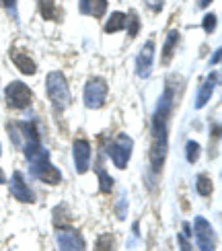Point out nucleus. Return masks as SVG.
I'll return each instance as SVG.
<instances>
[{"label": "nucleus", "mask_w": 222, "mask_h": 251, "mask_svg": "<svg viewBox=\"0 0 222 251\" xmlns=\"http://www.w3.org/2000/svg\"><path fill=\"white\" fill-rule=\"evenodd\" d=\"M171 109H173V89H167L152 116V142H167V124Z\"/></svg>", "instance_id": "f257e3e1"}, {"label": "nucleus", "mask_w": 222, "mask_h": 251, "mask_svg": "<svg viewBox=\"0 0 222 251\" xmlns=\"http://www.w3.org/2000/svg\"><path fill=\"white\" fill-rule=\"evenodd\" d=\"M46 93L49 101L54 103L56 109H64L68 103H70V89H68V82L64 78V75L58 70L49 72L48 78H46Z\"/></svg>", "instance_id": "f03ea898"}, {"label": "nucleus", "mask_w": 222, "mask_h": 251, "mask_svg": "<svg viewBox=\"0 0 222 251\" xmlns=\"http://www.w3.org/2000/svg\"><path fill=\"white\" fill-rule=\"evenodd\" d=\"M132 149H134V142L128 134H118L109 146H107V152L111 156V161L115 163L118 169H125V165L130 161V154H132Z\"/></svg>", "instance_id": "7ed1b4c3"}, {"label": "nucleus", "mask_w": 222, "mask_h": 251, "mask_svg": "<svg viewBox=\"0 0 222 251\" xmlns=\"http://www.w3.org/2000/svg\"><path fill=\"white\" fill-rule=\"evenodd\" d=\"M105 99H107V82L103 78H91L84 87V105L89 109L103 107Z\"/></svg>", "instance_id": "20e7f679"}, {"label": "nucleus", "mask_w": 222, "mask_h": 251, "mask_svg": "<svg viewBox=\"0 0 222 251\" xmlns=\"http://www.w3.org/2000/svg\"><path fill=\"white\" fill-rule=\"evenodd\" d=\"M31 99H33V93L31 89L21 80H13L10 85L6 87V101L10 107L15 109H25L31 105Z\"/></svg>", "instance_id": "39448f33"}, {"label": "nucleus", "mask_w": 222, "mask_h": 251, "mask_svg": "<svg viewBox=\"0 0 222 251\" xmlns=\"http://www.w3.org/2000/svg\"><path fill=\"white\" fill-rule=\"evenodd\" d=\"M194 231H196V241L199 251H214L216 247V237H214V228L204 216H196L194 221Z\"/></svg>", "instance_id": "423d86ee"}, {"label": "nucleus", "mask_w": 222, "mask_h": 251, "mask_svg": "<svg viewBox=\"0 0 222 251\" xmlns=\"http://www.w3.org/2000/svg\"><path fill=\"white\" fill-rule=\"evenodd\" d=\"M56 243L60 251H84V239L74 228H58Z\"/></svg>", "instance_id": "0eeeda50"}, {"label": "nucleus", "mask_w": 222, "mask_h": 251, "mask_svg": "<svg viewBox=\"0 0 222 251\" xmlns=\"http://www.w3.org/2000/svg\"><path fill=\"white\" fill-rule=\"evenodd\" d=\"M31 165H33V169H31V171H33V175L37 177V179L44 181V183L56 185V183L62 181V173L49 163V156H48V159H41V161L31 163Z\"/></svg>", "instance_id": "6e6552de"}, {"label": "nucleus", "mask_w": 222, "mask_h": 251, "mask_svg": "<svg viewBox=\"0 0 222 251\" xmlns=\"http://www.w3.org/2000/svg\"><path fill=\"white\" fill-rule=\"evenodd\" d=\"M10 194H13L17 200L23 202V204L35 202V194L31 192V187L25 183L23 173H21V171H15L13 177H10Z\"/></svg>", "instance_id": "1a4fd4ad"}, {"label": "nucleus", "mask_w": 222, "mask_h": 251, "mask_svg": "<svg viewBox=\"0 0 222 251\" xmlns=\"http://www.w3.org/2000/svg\"><path fill=\"white\" fill-rule=\"evenodd\" d=\"M152 58H154V41H146L142 46L138 58H136V75L140 78H148L152 70Z\"/></svg>", "instance_id": "9d476101"}, {"label": "nucleus", "mask_w": 222, "mask_h": 251, "mask_svg": "<svg viewBox=\"0 0 222 251\" xmlns=\"http://www.w3.org/2000/svg\"><path fill=\"white\" fill-rule=\"evenodd\" d=\"M72 154H74V165H76V171L84 173L91 165V144L84 138H76L72 144Z\"/></svg>", "instance_id": "9b49d317"}, {"label": "nucleus", "mask_w": 222, "mask_h": 251, "mask_svg": "<svg viewBox=\"0 0 222 251\" xmlns=\"http://www.w3.org/2000/svg\"><path fill=\"white\" fill-rule=\"evenodd\" d=\"M216 82H218V72H212V75L202 82V87L197 91V97H196V109H202L210 101V97H212V93L216 89Z\"/></svg>", "instance_id": "f8f14e48"}, {"label": "nucleus", "mask_w": 222, "mask_h": 251, "mask_svg": "<svg viewBox=\"0 0 222 251\" xmlns=\"http://www.w3.org/2000/svg\"><path fill=\"white\" fill-rule=\"evenodd\" d=\"M10 60L15 62V66H17L21 72H23V75H35V70H37L35 62L31 60V56H27L25 51L13 50V51H10Z\"/></svg>", "instance_id": "ddd939ff"}, {"label": "nucleus", "mask_w": 222, "mask_h": 251, "mask_svg": "<svg viewBox=\"0 0 222 251\" xmlns=\"http://www.w3.org/2000/svg\"><path fill=\"white\" fill-rule=\"evenodd\" d=\"M78 8L82 15L103 17L105 8H107V0H78Z\"/></svg>", "instance_id": "4468645a"}, {"label": "nucleus", "mask_w": 222, "mask_h": 251, "mask_svg": "<svg viewBox=\"0 0 222 251\" xmlns=\"http://www.w3.org/2000/svg\"><path fill=\"white\" fill-rule=\"evenodd\" d=\"M179 44V31L177 29H171L167 33V39H165V46H163V64H169L173 58V50L175 46Z\"/></svg>", "instance_id": "2eb2a0df"}, {"label": "nucleus", "mask_w": 222, "mask_h": 251, "mask_svg": "<svg viewBox=\"0 0 222 251\" xmlns=\"http://www.w3.org/2000/svg\"><path fill=\"white\" fill-rule=\"evenodd\" d=\"M125 27V15L123 13H111L107 23H105V33H115Z\"/></svg>", "instance_id": "dca6fc26"}, {"label": "nucleus", "mask_w": 222, "mask_h": 251, "mask_svg": "<svg viewBox=\"0 0 222 251\" xmlns=\"http://www.w3.org/2000/svg\"><path fill=\"white\" fill-rule=\"evenodd\" d=\"M95 173L99 175V185H101V192H103V194H109V192L113 190V179H111V177L107 175V171L103 169V165H101V163L95 165Z\"/></svg>", "instance_id": "f3484780"}, {"label": "nucleus", "mask_w": 222, "mask_h": 251, "mask_svg": "<svg viewBox=\"0 0 222 251\" xmlns=\"http://www.w3.org/2000/svg\"><path fill=\"white\" fill-rule=\"evenodd\" d=\"M39 13H41V17L48 19V21H56L60 17L56 4L51 2V0H39Z\"/></svg>", "instance_id": "a211bd4d"}, {"label": "nucleus", "mask_w": 222, "mask_h": 251, "mask_svg": "<svg viewBox=\"0 0 222 251\" xmlns=\"http://www.w3.org/2000/svg\"><path fill=\"white\" fill-rule=\"evenodd\" d=\"M95 251H115V237L109 233H103L95 241Z\"/></svg>", "instance_id": "6ab92c4d"}, {"label": "nucleus", "mask_w": 222, "mask_h": 251, "mask_svg": "<svg viewBox=\"0 0 222 251\" xmlns=\"http://www.w3.org/2000/svg\"><path fill=\"white\" fill-rule=\"evenodd\" d=\"M212 179H210L208 175H197V179H196V190H197V194L199 196H210L212 194Z\"/></svg>", "instance_id": "aec40b11"}, {"label": "nucleus", "mask_w": 222, "mask_h": 251, "mask_svg": "<svg viewBox=\"0 0 222 251\" xmlns=\"http://www.w3.org/2000/svg\"><path fill=\"white\" fill-rule=\"evenodd\" d=\"M125 25H128L130 37H136V33H138V29H140V21H138L136 10H130V15H125Z\"/></svg>", "instance_id": "412c9836"}, {"label": "nucleus", "mask_w": 222, "mask_h": 251, "mask_svg": "<svg viewBox=\"0 0 222 251\" xmlns=\"http://www.w3.org/2000/svg\"><path fill=\"white\" fill-rule=\"evenodd\" d=\"M199 144L197 142H194V140H189L187 142V146H185V159H187V163H196L197 159H199Z\"/></svg>", "instance_id": "4be33fe9"}, {"label": "nucleus", "mask_w": 222, "mask_h": 251, "mask_svg": "<svg viewBox=\"0 0 222 251\" xmlns=\"http://www.w3.org/2000/svg\"><path fill=\"white\" fill-rule=\"evenodd\" d=\"M216 29V15H206L204 17V31L206 33H212Z\"/></svg>", "instance_id": "5701e85b"}, {"label": "nucleus", "mask_w": 222, "mask_h": 251, "mask_svg": "<svg viewBox=\"0 0 222 251\" xmlns=\"http://www.w3.org/2000/svg\"><path fill=\"white\" fill-rule=\"evenodd\" d=\"M177 241H179V247H181V251H194V247H192V243H189V239H187L185 233H179L177 235Z\"/></svg>", "instance_id": "b1692460"}, {"label": "nucleus", "mask_w": 222, "mask_h": 251, "mask_svg": "<svg viewBox=\"0 0 222 251\" xmlns=\"http://www.w3.org/2000/svg\"><path fill=\"white\" fill-rule=\"evenodd\" d=\"M0 6H4L13 17H17V0H0Z\"/></svg>", "instance_id": "393cba45"}, {"label": "nucleus", "mask_w": 222, "mask_h": 251, "mask_svg": "<svg viewBox=\"0 0 222 251\" xmlns=\"http://www.w3.org/2000/svg\"><path fill=\"white\" fill-rule=\"evenodd\" d=\"M144 2L148 4V8H150V10H154V13L163 10V6H165V0H144Z\"/></svg>", "instance_id": "a878e982"}, {"label": "nucleus", "mask_w": 222, "mask_h": 251, "mask_svg": "<svg viewBox=\"0 0 222 251\" xmlns=\"http://www.w3.org/2000/svg\"><path fill=\"white\" fill-rule=\"evenodd\" d=\"M218 60H220V50H216V51H214V58H212V60H210V62H212V64H216V62H218Z\"/></svg>", "instance_id": "bb28decb"}, {"label": "nucleus", "mask_w": 222, "mask_h": 251, "mask_svg": "<svg viewBox=\"0 0 222 251\" xmlns=\"http://www.w3.org/2000/svg\"><path fill=\"white\" fill-rule=\"evenodd\" d=\"M210 2H212V0H199V8H206Z\"/></svg>", "instance_id": "cd10ccee"}, {"label": "nucleus", "mask_w": 222, "mask_h": 251, "mask_svg": "<svg viewBox=\"0 0 222 251\" xmlns=\"http://www.w3.org/2000/svg\"><path fill=\"white\" fill-rule=\"evenodd\" d=\"M0 183H4V173H2V169H0Z\"/></svg>", "instance_id": "c85d7f7f"}, {"label": "nucleus", "mask_w": 222, "mask_h": 251, "mask_svg": "<svg viewBox=\"0 0 222 251\" xmlns=\"http://www.w3.org/2000/svg\"><path fill=\"white\" fill-rule=\"evenodd\" d=\"M0 154H2V146H0Z\"/></svg>", "instance_id": "c756f323"}]
</instances>
